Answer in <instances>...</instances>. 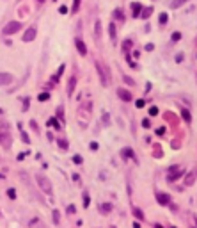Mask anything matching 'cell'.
<instances>
[{"instance_id": "3", "label": "cell", "mask_w": 197, "mask_h": 228, "mask_svg": "<svg viewBox=\"0 0 197 228\" xmlns=\"http://www.w3.org/2000/svg\"><path fill=\"white\" fill-rule=\"evenodd\" d=\"M20 29H21L20 21H9V23L4 27V34H5V36H11V34H16Z\"/></svg>"}, {"instance_id": "10", "label": "cell", "mask_w": 197, "mask_h": 228, "mask_svg": "<svg viewBox=\"0 0 197 228\" xmlns=\"http://www.w3.org/2000/svg\"><path fill=\"white\" fill-rule=\"evenodd\" d=\"M142 9H144V11H140V14H138V16H140L142 20H148L149 16L153 14V7H142Z\"/></svg>"}, {"instance_id": "7", "label": "cell", "mask_w": 197, "mask_h": 228, "mask_svg": "<svg viewBox=\"0 0 197 228\" xmlns=\"http://www.w3.org/2000/svg\"><path fill=\"white\" fill-rule=\"evenodd\" d=\"M12 82V75L11 73H0V86H7Z\"/></svg>"}, {"instance_id": "36", "label": "cell", "mask_w": 197, "mask_h": 228, "mask_svg": "<svg viewBox=\"0 0 197 228\" xmlns=\"http://www.w3.org/2000/svg\"><path fill=\"white\" fill-rule=\"evenodd\" d=\"M114 16H116V18H119V20H121V18H123V13H121V9H117V11H116V13H114Z\"/></svg>"}, {"instance_id": "42", "label": "cell", "mask_w": 197, "mask_h": 228, "mask_svg": "<svg viewBox=\"0 0 197 228\" xmlns=\"http://www.w3.org/2000/svg\"><path fill=\"white\" fill-rule=\"evenodd\" d=\"M68 212H69V214H73V212H75V207H73V205H69V207H68Z\"/></svg>"}, {"instance_id": "2", "label": "cell", "mask_w": 197, "mask_h": 228, "mask_svg": "<svg viewBox=\"0 0 197 228\" xmlns=\"http://www.w3.org/2000/svg\"><path fill=\"white\" fill-rule=\"evenodd\" d=\"M96 68H98V73H99V79H101V84H103V86H105V87H107V86H109V69H107V66H105V64H96Z\"/></svg>"}, {"instance_id": "22", "label": "cell", "mask_w": 197, "mask_h": 228, "mask_svg": "<svg viewBox=\"0 0 197 228\" xmlns=\"http://www.w3.org/2000/svg\"><path fill=\"white\" fill-rule=\"evenodd\" d=\"M181 116L185 118V121H190V119H192V116H190V112H188L187 109H183V110H181Z\"/></svg>"}, {"instance_id": "19", "label": "cell", "mask_w": 197, "mask_h": 228, "mask_svg": "<svg viewBox=\"0 0 197 228\" xmlns=\"http://www.w3.org/2000/svg\"><path fill=\"white\" fill-rule=\"evenodd\" d=\"M181 175H183V171H177V173H174V175H169L167 180H169V182H174V180H177Z\"/></svg>"}, {"instance_id": "43", "label": "cell", "mask_w": 197, "mask_h": 228, "mask_svg": "<svg viewBox=\"0 0 197 228\" xmlns=\"http://www.w3.org/2000/svg\"><path fill=\"white\" fill-rule=\"evenodd\" d=\"M133 228H140V225H138V223H133Z\"/></svg>"}, {"instance_id": "14", "label": "cell", "mask_w": 197, "mask_h": 228, "mask_svg": "<svg viewBox=\"0 0 197 228\" xmlns=\"http://www.w3.org/2000/svg\"><path fill=\"white\" fill-rule=\"evenodd\" d=\"M110 210H112V205H110V203H103V205H99V212H103V214H109Z\"/></svg>"}, {"instance_id": "29", "label": "cell", "mask_w": 197, "mask_h": 228, "mask_svg": "<svg viewBox=\"0 0 197 228\" xmlns=\"http://www.w3.org/2000/svg\"><path fill=\"white\" fill-rule=\"evenodd\" d=\"M7 196H9V198H16V191H14V189H9V191H7Z\"/></svg>"}, {"instance_id": "44", "label": "cell", "mask_w": 197, "mask_h": 228, "mask_svg": "<svg viewBox=\"0 0 197 228\" xmlns=\"http://www.w3.org/2000/svg\"><path fill=\"white\" fill-rule=\"evenodd\" d=\"M155 228H163V226H160V225H156V226H155Z\"/></svg>"}, {"instance_id": "38", "label": "cell", "mask_w": 197, "mask_h": 228, "mask_svg": "<svg viewBox=\"0 0 197 228\" xmlns=\"http://www.w3.org/2000/svg\"><path fill=\"white\" fill-rule=\"evenodd\" d=\"M124 82H128L130 86H133V84H135V82H133V80L130 79V77H124Z\"/></svg>"}, {"instance_id": "31", "label": "cell", "mask_w": 197, "mask_h": 228, "mask_svg": "<svg viewBox=\"0 0 197 228\" xmlns=\"http://www.w3.org/2000/svg\"><path fill=\"white\" fill-rule=\"evenodd\" d=\"M181 39V34H179V32H174V34H172V41H179Z\"/></svg>"}, {"instance_id": "4", "label": "cell", "mask_w": 197, "mask_h": 228, "mask_svg": "<svg viewBox=\"0 0 197 228\" xmlns=\"http://www.w3.org/2000/svg\"><path fill=\"white\" fill-rule=\"evenodd\" d=\"M0 144L5 146V148L11 146V134L5 128H0Z\"/></svg>"}, {"instance_id": "23", "label": "cell", "mask_w": 197, "mask_h": 228, "mask_svg": "<svg viewBox=\"0 0 197 228\" xmlns=\"http://www.w3.org/2000/svg\"><path fill=\"white\" fill-rule=\"evenodd\" d=\"M130 46H131V39H126L124 43H123V48H124V52H126V54H128V48H130Z\"/></svg>"}, {"instance_id": "40", "label": "cell", "mask_w": 197, "mask_h": 228, "mask_svg": "<svg viewBox=\"0 0 197 228\" xmlns=\"http://www.w3.org/2000/svg\"><path fill=\"white\" fill-rule=\"evenodd\" d=\"M21 139H23L25 143H29V136H27V134H21Z\"/></svg>"}, {"instance_id": "12", "label": "cell", "mask_w": 197, "mask_h": 228, "mask_svg": "<svg viewBox=\"0 0 197 228\" xmlns=\"http://www.w3.org/2000/svg\"><path fill=\"white\" fill-rule=\"evenodd\" d=\"M131 13H133V16H135V18H138V14H140V11H142V5H140V4H138V2H133V4H131Z\"/></svg>"}, {"instance_id": "35", "label": "cell", "mask_w": 197, "mask_h": 228, "mask_svg": "<svg viewBox=\"0 0 197 228\" xmlns=\"http://www.w3.org/2000/svg\"><path fill=\"white\" fill-rule=\"evenodd\" d=\"M149 125H151V123H149V119H148V118H146V119H142V127L149 128Z\"/></svg>"}, {"instance_id": "46", "label": "cell", "mask_w": 197, "mask_h": 228, "mask_svg": "<svg viewBox=\"0 0 197 228\" xmlns=\"http://www.w3.org/2000/svg\"><path fill=\"white\" fill-rule=\"evenodd\" d=\"M0 114H2V109H0Z\"/></svg>"}, {"instance_id": "28", "label": "cell", "mask_w": 197, "mask_h": 228, "mask_svg": "<svg viewBox=\"0 0 197 228\" xmlns=\"http://www.w3.org/2000/svg\"><path fill=\"white\" fill-rule=\"evenodd\" d=\"M48 98H50L48 93H41V95H39V100H41V102H45V100H48Z\"/></svg>"}, {"instance_id": "17", "label": "cell", "mask_w": 197, "mask_h": 228, "mask_svg": "<svg viewBox=\"0 0 197 228\" xmlns=\"http://www.w3.org/2000/svg\"><path fill=\"white\" fill-rule=\"evenodd\" d=\"M80 2H82V0H73V5H71V13H73V14H75V13H78Z\"/></svg>"}, {"instance_id": "33", "label": "cell", "mask_w": 197, "mask_h": 228, "mask_svg": "<svg viewBox=\"0 0 197 228\" xmlns=\"http://www.w3.org/2000/svg\"><path fill=\"white\" fill-rule=\"evenodd\" d=\"M59 13H60V14H66V13H68V7H66V5H60V7H59Z\"/></svg>"}, {"instance_id": "34", "label": "cell", "mask_w": 197, "mask_h": 228, "mask_svg": "<svg viewBox=\"0 0 197 228\" xmlns=\"http://www.w3.org/2000/svg\"><path fill=\"white\" fill-rule=\"evenodd\" d=\"M101 34V25H99V21H96V36Z\"/></svg>"}, {"instance_id": "5", "label": "cell", "mask_w": 197, "mask_h": 228, "mask_svg": "<svg viewBox=\"0 0 197 228\" xmlns=\"http://www.w3.org/2000/svg\"><path fill=\"white\" fill-rule=\"evenodd\" d=\"M32 39H36V27H29L27 29V32L23 34V41H32Z\"/></svg>"}, {"instance_id": "47", "label": "cell", "mask_w": 197, "mask_h": 228, "mask_svg": "<svg viewBox=\"0 0 197 228\" xmlns=\"http://www.w3.org/2000/svg\"><path fill=\"white\" fill-rule=\"evenodd\" d=\"M55 2H57V0H55Z\"/></svg>"}, {"instance_id": "20", "label": "cell", "mask_w": 197, "mask_h": 228, "mask_svg": "<svg viewBox=\"0 0 197 228\" xmlns=\"http://www.w3.org/2000/svg\"><path fill=\"white\" fill-rule=\"evenodd\" d=\"M109 32H110V38H112V41H116V25H114V23H110Z\"/></svg>"}, {"instance_id": "21", "label": "cell", "mask_w": 197, "mask_h": 228, "mask_svg": "<svg viewBox=\"0 0 197 228\" xmlns=\"http://www.w3.org/2000/svg\"><path fill=\"white\" fill-rule=\"evenodd\" d=\"M194 180H195V175H194V173H190V175L187 177V180H185V185H192V184H194Z\"/></svg>"}, {"instance_id": "15", "label": "cell", "mask_w": 197, "mask_h": 228, "mask_svg": "<svg viewBox=\"0 0 197 228\" xmlns=\"http://www.w3.org/2000/svg\"><path fill=\"white\" fill-rule=\"evenodd\" d=\"M75 84H77V79H69V84H68V95H71L75 91Z\"/></svg>"}, {"instance_id": "26", "label": "cell", "mask_w": 197, "mask_h": 228, "mask_svg": "<svg viewBox=\"0 0 197 228\" xmlns=\"http://www.w3.org/2000/svg\"><path fill=\"white\" fill-rule=\"evenodd\" d=\"M89 203H91V201H89V194L84 192V207H89Z\"/></svg>"}, {"instance_id": "30", "label": "cell", "mask_w": 197, "mask_h": 228, "mask_svg": "<svg viewBox=\"0 0 197 228\" xmlns=\"http://www.w3.org/2000/svg\"><path fill=\"white\" fill-rule=\"evenodd\" d=\"M156 114H158L156 107H151V109H149V116H156Z\"/></svg>"}, {"instance_id": "11", "label": "cell", "mask_w": 197, "mask_h": 228, "mask_svg": "<svg viewBox=\"0 0 197 228\" xmlns=\"http://www.w3.org/2000/svg\"><path fill=\"white\" fill-rule=\"evenodd\" d=\"M121 155H123V157H124V159H135V153H133V150L131 148H123L121 150Z\"/></svg>"}, {"instance_id": "8", "label": "cell", "mask_w": 197, "mask_h": 228, "mask_svg": "<svg viewBox=\"0 0 197 228\" xmlns=\"http://www.w3.org/2000/svg\"><path fill=\"white\" fill-rule=\"evenodd\" d=\"M117 96L121 100H124V102H130V100H131V93L126 91V89H117Z\"/></svg>"}, {"instance_id": "27", "label": "cell", "mask_w": 197, "mask_h": 228, "mask_svg": "<svg viewBox=\"0 0 197 228\" xmlns=\"http://www.w3.org/2000/svg\"><path fill=\"white\" fill-rule=\"evenodd\" d=\"M135 105H137L138 109H142V107H144V105H146V102H144V100L140 98V100H137V102H135Z\"/></svg>"}, {"instance_id": "13", "label": "cell", "mask_w": 197, "mask_h": 228, "mask_svg": "<svg viewBox=\"0 0 197 228\" xmlns=\"http://www.w3.org/2000/svg\"><path fill=\"white\" fill-rule=\"evenodd\" d=\"M185 2H188V0H172V2H170V9H177V7H181Z\"/></svg>"}, {"instance_id": "39", "label": "cell", "mask_w": 197, "mask_h": 228, "mask_svg": "<svg viewBox=\"0 0 197 228\" xmlns=\"http://www.w3.org/2000/svg\"><path fill=\"white\" fill-rule=\"evenodd\" d=\"M91 148H92V150H98V143H94V141H92V143H91Z\"/></svg>"}, {"instance_id": "18", "label": "cell", "mask_w": 197, "mask_h": 228, "mask_svg": "<svg viewBox=\"0 0 197 228\" xmlns=\"http://www.w3.org/2000/svg\"><path fill=\"white\" fill-rule=\"evenodd\" d=\"M133 216H135V218L137 219H144V212H142V210H140V208H133Z\"/></svg>"}, {"instance_id": "24", "label": "cell", "mask_w": 197, "mask_h": 228, "mask_svg": "<svg viewBox=\"0 0 197 228\" xmlns=\"http://www.w3.org/2000/svg\"><path fill=\"white\" fill-rule=\"evenodd\" d=\"M57 144H59L62 150H66V148H68V143H66L64 139H59V141H57Z\"/></svg>"}, {"instance_id": "37", "label": "cell", "mask_w": 197, "mask_h": 228, "mask_svg": "<svg viewBox=\"0 0 197 228\" xmlns=\"http://www.w3.org/2000/svg\"><path fill=\"white\" fill-rule=\"evenodd\" d=\"M53 221H55V223H59V212H57V210L53 212Z\"/></svg>"}, {"instance_id": "25", "label": "cell", "mask_w": 197, "mask_h": 228, "mask_svg": "<svg viewBox=\"0 0 197 228\" xmlns=\"http://www.w3.org/2000/svg\"><path fill=\"white\" fill-rule=\"evenodd\" d=\"M48 123H50V125H53V127H55V128H57V130H60V125H59V123H57V119H53V118H52V119H50V121H48Z\"/></svg>"}, {"instance_id": "6", "label": "cell", "mask_w": 197, "mask_h": 228, "mask_svg": "<svg viewBox=\"0 0 197 228\" xmlns=\"http://www.w3.org/2000/svg\"><path fill=\"white\" fill-rule=\"evenodd\" d=\"M156 200H158V203H162V205L170 203V196L165 194V192H156Z\"/></svg>"}, {"instance_id": "32", "label": "cell", "mask_w": 197, "mask_h": 228, "mask_svg": "<svg viewBox=\"0 0 197 228\" xmlns=\"http://www.w3.org/2000/svg\"><path fill=\"white\" fill-rule=\"evenodd\" d=\"M73 162H75V164H82V157H80V155H75V157H73Z\"/></svg>"}, {"instance_id": "45", "label": "cell", "mask_w": 197, "mask_h": 228, "mask_svg": "<svg viewBox=\"0 0 197 228\" xmlns=\"http://www.w3.org/2000/svg\"><path fill=\"white\" fill-rule=\"evenodd\" d=\"M37 2H45V0H37Z\"/></svg>"}, {"instance_id": "41", "label": "cell", "mask_w": 197, "mask_h": 228, "mask_svg": "<svg viewBox=\"0 0 197 228\" xmlns=\"http://www.w3.org/2000/svg\"><path fill=\"white\" fill-rule=\"evenodd\" d=\"M176 61H177V62H181V61H183V55H181V54H177V55H176Z\"/></svg>"}, {"instance_id": "9", "label": "cell", "mask_w": 197, "mask_h": 228, "mask_svg": "<svg viewBox=\"0 0 197 228\" xmlns=\"http://www.w3.org/2000/svg\"><path fill=\"white\" fill-rule=\"evenodd\" d=\"M75 45H77V50L80 52V55H85V54H87V46H85V43H84L82 39H77Z\"/></svg>"}, {"instance_id": "1", "label": "cell", "mask_w": 197, "mask_h": 228, "mask_svg": "<svg viewBox=\"0 0 197 228\" xmlns=\"http://www.w3.org/2000/svg\"><path fill=\"white\" fill-rule=\"evenodd\" d=\"M36 180H37L39 187L43 189L46 194H52V182L48 180V177H46V175H41V173H39V175L36 177Z\"/></svg>"}, {"instance_id": "16", "label": "cell", "mask_w": 197, "mask_h": 228, "mask_svg": "<svg viewBox=\"0 0 197 228\" xmlns=\"http://www.w3.org/2000/svg\"><path fill=\"white\" fill-rule=\"evenodd\" d=\"M158 20H160V23H162V25H165V23L169 21V14H167V13H160Z\"/></svg>"}]
</instances>
